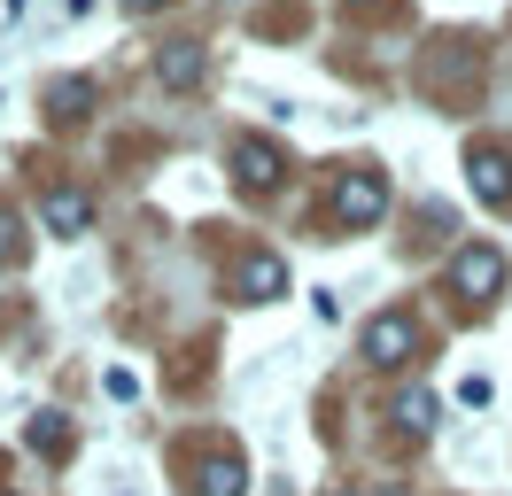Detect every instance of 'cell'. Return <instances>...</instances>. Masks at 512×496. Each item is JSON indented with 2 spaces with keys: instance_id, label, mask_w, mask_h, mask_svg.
I'll use <instances>...</instances> for the list:
<instances>
[{
  "instance_id": "cell-16",
  "label": "cell",
  "mask_w": 512,
  "mask_h": 496,
  "mask_svg": "<svg viewBox=\"0 0 512 496\" xmlns=\"http://www.w3.org/2000/svg\"><path fill=\"white\" fill-rule=\"evenodd\" d=\"M125 8H132V16H148V8H163V0H125Z\"/></svg>"
},
{
  "instance_id": "cell-14",
  "label": "cell",
  "mask_w": 512,
  "mask_h": 496,
  "mask_svg": "<svg viewBox=\"0 0 512 496\" xmlns=\"http://www.w3.org/2000/svg\"><path fill=\"white\" fill-rule=\"evenodd\" d=\"M101 388H109V396H117V403H132V396H140V380H132L125 365H109V372H101Z\"/></svg>"
},
{
  "instance_id": "cell-15",
  "label": "cell",
  "mask_w": 512,
  "mask_h": 496,
  "mask_svg": "<svg viewBox=\"0 0 512 496\" xmlns=\"http://www.w3.org/2000/svg\"><path fill=\"white\" fill-rule=\"evenodd\" d=\"M458 403H474V411H481V403H489V380H481V372H466V380H458Z\"/></svg>"
},
{
  "instance_id": "cell-1",
  "label": "cell",
  "mask_w": 512,
  "mask_h": 496,
  "mask_svg": "<svg viewBox=\"0 0 512 496\" xmlns=\"http://www.w3.org/2000/svg\"><path fill=\"white\" fill-rule=\"evenodd\" d=\"M381 217H388V171L357 163V171H342V179H334V225L365 233V225H381Z\"/></svg>"
},
{
  "instance_id": "cell-17",
  "label": "cell",
  "mask_w": 512,
  "mask_h": 496,
  "mask_svg": "<svg viewBox=\"0 0 512 496\" xmlns=\"http://www.w3.org/2000/svg\"><path fill=\"white\" fill-rule=\"evenodd\" d=\"M342 496H357V489H342ZM381 496H404V489H381Z\"/></svg>"
},
{
  "instance_id": "cell-11",
  "label": "cell",
  "mask_w": 512,
  "mask_h": 496,
  "mask_svg": "<svg viewBox=\"0 0 512 496\" xmlns=\"http://www.w3.org/2000/svg\"><path fill=\"white\" fill-rule=\"evenodd\" d=\"M24 442H32L39 458H63V450H70V419H63V411H39L32 427H24Z\"/></svg>"
},
{
  "instance_id": "cell-6",
  "label": "cell",
  "mask_w": 512,
  "mask_h": 496,
  "mask_svg": "<svg viewBox=\"0 0 512 496\" xmlns=\"http://www.w3.org/2000/svg\"><path fill=\"white\" fill-rule=\"evenodd\" d=\"M194 496H249V465L233 458V450H210V458L194 465Z\"/></svg>"
},
{
  "instance_id": "cell-3",
  "label": "cell",
  "mask_w": 512,
  "mask_h": 496,
  "mask_svg": "<svg viewBox=\"0 0 512 496\" xmlns=\"http://www.w3.org/2000/svg\"><path fill=\"white\" fill-rule=\"evenodd\" d=\"M225 163H233V179L249 186V194H272V186L288 179V155L272 148V140H256V132H249V140H233V155H225Z\"/></svg>"
},
{
  "instance_id": "cell-4",
  "label": "cell",
  "mask_w": 512,
  "mask_h": 496,
  "mask_svg": "<svg viewBox=\"0 0 512 496\" xmlns=\"http://www.w3.org/2000/svg\"><path fill=\"white\" fill-rule=\"evenodd\" d=\"M39 225H47L55 241H78V233L94 225V202H86L78 186H47V194H39Z\"/></svg>"
},
{
  "instance_id": "cell-12",
  "label": "cell",
  "mask_w": 512,
  "mask_h": 496,
  "mask_svg": "<svg viewBox=\"0 0 512 496\" xmlns=\"http://www.w3.org/2000/svg\"><path fill=\"white\" fill-rule=\"evenodd\" d=\"M86 101H94V78H63L47 86V117H86Z\"/></svg>"
},
{
  "instance_id": "cell-13",
  "label": "cell",
  "mask_w": 512,
  "mask_h": 496,
  "mask_svg": "<svg viewBox=\"0 0 512 496\" xmlns=\"http://www.w3.org/2000/svg\"><path fill=\"white\" fill-rule=\"evenodd\" d=\"M0 264H24V233H16V210H0Z\"/></svg>"
},
{
  "instance_id": "cell-5",
  "label": "cell",
  "mask_w": 512,
  "mask_h": 496,
  "mask_svg": "<svg viewBox=\"0 0 512 496\" xmlns=\"http://www.w3.org/2000/svg\"><path fill=\"white\" fill-rule=\"evenodd\" d=\"M412 349H419V326L404 310H381V318L365 326V357H373V365H404Z\"/></svg>"
},
{
  "instance_id": "cell-10",
  "label": "cell",
  "mask_w": 512,
  "mask_h": 496,
  "mask_svg": "<svg viewBox=\"0 0 512 496\" xmlns=\"http://www.w3.org/2000/svg\"><path fill=\"white\" fill-rule=\"evenodd\" d=\"M435 419H443L435 388H404V396H396V427L404 434H435Z\"/></svg>"
},
{
  "instance_id": "cell-7",
  "label": "cell",
  "mask_w": 512,
  "mask_h": 496,
  "mask_svg": "<svg viewBox=\"0 0 512 496\" xmlns=\"http://www.w3.org/2000/svg\"><path fill=\"white\" fill-rule=\"evenodd\" d=\"M466 179H474L481 202H512V155L505 148H474L466 155Z\"/></svg>"
},
{
  "instance_id": "cell-2",
  "label": "cell",
  "mask_w": 512,
  "mask_h": 496,
  "mask_svg": "<svg viewBox=\"0 0 512 496\" xmlns=\"http://www.w3.org/2000/svg\"><path fill=\"white\" fill-rule=\"evenodd\" d=\"M450 287H458L466 303H497V287H505V248H489V241L458 248V264H450Z\"/></svg>"
},
{
  "instance_id": "cell-8",
  "label": "cell",
  "mask_w": 512,
  "mask_h": 496,
  "mask_svg": "<svg viewBox=\"0 0 512 496\" xmlns=\"http://www.w3.org/2000/svg\"><path fill=\"white\" fill-rule=\"evenodd\" d=\"M241 295H249V303H280V295H288V264L264 256V248L241 256Z\"/></svg>"
},
{
  "instance_id": "cell-9",
  "label": "cell",
  "mask_w": 512,
  "mask_h": 496,
  "mask_svg": "<svg viewBox=\"0 0 512 496\" xmlns=\"http://www.w3.org/2000/svg\"><path fill=\"white\" fill-rule=\"evenodd\" d=\"M156 78H163V86H202V47H194V39L156 47Z\"/></svg>"
}]
</instances>
